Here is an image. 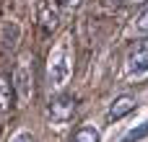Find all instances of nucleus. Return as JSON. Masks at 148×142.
<instances>
[{"label": "nucleus", "instance_id": "nucleus-14", "mask_svg": "<svg viewBox=\"0 0 148 142\" xmlns=\"http://www.w3.org/2000/svg\"><path fill=\"white\" fill-rule=\"evenodd\" d=\"M130 3H146V0H130Z\"/></svg>", "mask_w": 148, "mask_h": 142}, {"label": "nucleus", "instance_id": "nucleus-9", "mask_svg": "<svg viewBox=\"0 0 148 142\" xmlns=\"http://www.w3.org/2000/svg\"><path fill=\"white\" fill-rule=\"evenodd\" d=\"M135 28L140 31V34H148V8L138 16V21H135Z\"/></svg>", "mask_w": 148, "mask_h": 142}, {"label": "nucleus", "instance_id": "nucleus-1", "mask_svg": "<svg viewBox=\"0 0 148 142\" xmlns=\"http://www.w3.org/2000/svg\"><path fill=\"white\" fill-rule=\"evenodd\" d=\"M70 70H73L70 47H68V39H62L47 60V83H49V88H62L70 78Z\"/></svg>", "mask_w": 148, "mask_h": 142}, {"label": "nucleus", "instance_id": "nucleus-10", "mask_svg": "<svg viewBox=\"0 0 148 142\" xmlns=\"http://www.w3.org/2000/svg\"><path fill=\"white\" fill-rule=\"evenodd\" d=\"M143 135H148V122H146V127H140L138 132H130V135L125 137V142H135V140H140Z\"/></svg>", "mask_w": 148, "mask_h": 142}, {"label": "nucleus", "instance_id": "nucleus-12", "mask_svg": "<svg viewBox=\"0 0 148 142\" xmlns=\"http://www.w3.org/2000/svg\"><path fill=\"white\" fill-rule=\"evenodd\" d=\"M101 3H104V5H109V8H114V5H120L122 0H101Z\"/></svg>", "mask_w": 148, "mask_h": 142}, {"label": "nucleus", "instance_id": "nucleus-13", "mask_svg": "<svg viewBox=\"0 0 148 142\" xmlns=\"http://www.w3.org/2000/svg\"><path fill=\"white\" fill-rule=\"evenodd\" d=\"M60 3H62V5H75L78 0H60Z\"/></svg>", "mask_w": 148, "mask_h": 142}, {"label": "nucleus", "instance_id": "nucleus-2", "mask_svg": "<svg viewBox=\"0 0 148 142\" xmlns=\"http://www.w3.org/2000/svg\"><path fill=\"white\" fill-rule=\"evenodd\" d=\"M73 114H75V96H70V93H57V96H52V101H49V106H47V116H49V122H52L55 127L68 124V122L73 119Z\"/></svg>", "mask_w": 148, "mask_h": 142}, {"label": "nucleus", "instance_id": "nucleus-3", "mask_svg": "<svg viewBox=\"0 0 148 142\" xmlns=\"http://www.w3.org/2000/svg\"><path fill=\"white\" fill-rule=\"evenodd\" d=\"M127 75L130 78H140L148 72V41H140L130 54H127Z\"/></svg>", "mask_w": 148, "mask_h": 142}, {"label": "nucleus", "instance_id": "nucleus-8", "mask_svg": "<svg viewBox=\"0 0 148 142\" xmlns=\"http://www.w3.org/2000/svg\"><path fill=\"white\" fill-rule=\"evenodd\" d=\"M42 21H44V26H47V28H55V23H57V13H55V10L49 13V10H47V5H42Z\"/></svg>", "mask_w": 148, "mask_h": 142}, {"label": "nucleus", "instance_id": "nucleus-7", "mask_svg": "<svg viewBox=\"0 0 148 142\" xmlns=\"http://www.w3.org/2000/svg\"><path fill=\"white\" fill-rule=\"evenodd\" d=\"M70 142H99V135H96L94 127H81V129L73 132Z\"/></svg>", "mask_w": 148, "mask_h": 142}, {"label": "nucleus", "instance_id": "nucleus-11", "mask_svg": "<svg viewBox=\"0 0 148 142\" xmlns=\"http://www.w3.org/2000/svg\"><path fill=\"white\" fill-rule=\"evenodd\" d=\"M10 142H34L31 140V135H26V132H18V135H13Z\"/></svg>", "mask_w": 148, "mask_h": 142}, {"label": "nucleus", "instance_id": "nucleus-6", "mask_svg": "<svg viewBox=\"0 0 148 142\" xmlns=\"http://www.w3.org/2000/svg\"><path fill=\"white\" fill-rule=\"evenodd\" d=\"M135 109V98H130V96H120L112 106H109V111H107V119L109 122H114V119H122L125 114H130Z\"/></svg>", "mask_w": 148, "mask_h": 142}, {"label": "nucleus", "instance_id": "nucleus-4", "mask_svg": "<svg viewBox=\"0 0 148 142\" xmlns=\"http://www.w3.org/2000/svg\"><path fill=\"white\" fill-rule=\"evenodd\" d=\"M13 98H16V91H13V75L0 65V114H3V111H10Z\"/></svg>", "mask_w": 148, "mask_h": 142}, {"label": "nucleus", "instance_id": "nucleus-5", "mask_svg": "<svg viewBox=\"0 0 148 142\" xmlns=\"http://www.w3.org/2000/svg\"><path fill=\"white\" fill-rule=\"evenodd\" d=\"M13 91H18V98L26 101L31 96V88H29V70L26 65H18L16 72H13Z\"/></svg>", "mask_w": 148, "mask_h": 142}]
</instances>
